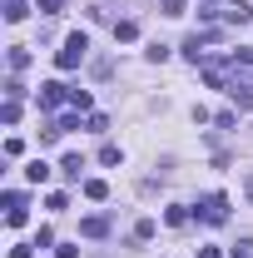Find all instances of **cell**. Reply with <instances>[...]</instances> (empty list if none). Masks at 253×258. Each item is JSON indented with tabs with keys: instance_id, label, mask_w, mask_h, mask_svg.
Returning <instances> with one entry per match:
<instances>
[{
	"instance_id": "6da1fadb",
	"label": "cell",
	"mask_w": 253,
	"mask_h": 258,
	"mask_svg": "<svg viewBox=\"0 0 253 258\" xmlns=\"http://www.w3.org/2000/svg\"><path fill=\"white\" fill-rule=\"evenodd\" d=\"M85 50H90V35H85V30H75L70 40H65V50L55 55V64H60V70H75V64L85 60Z\"/></svg>"
},
{
	"instance_id": "7a4b0ae2",
	"label": "cell",
	"mask_w": 253,
	"mask_h": 258,
	"mask_svg": "<svg viewBox=\"0 0 253 258\" xmlns=\"http://www.w3.org/2000/svg\"><path fill=\"white\" fill-rule=\"evenodd\" d=\"M204 219H209V224H223V219H228V199H223V194H209V199H204Z\"/></svg>"
},
{
	"instance_id": "3957f363",
	"label": "cell",
	"mask_w": 253,
	"mask_h": 258,
	"mask_svg": "<svg viewBox=\"0 0 253 258\" xmlns=\"http://www.w3.org/2000/svg\"><path fill=\"white\" fill-rule=\"evenodd\" d=\"M60 99H70L65 85H40V109H60Z\"/></svg>"
},
{
	"instance_id": "277c9868",
	"label": "cell",
	"mask_w": 253,
	"mask_h": 258,
	"mask_svg": "<svg viewBox=\"0 0 253 258\" xmlns=\"http://www.w3.org/2000/svg\"><path fill=\"white\" fill-rule=\"evenodd\" d=\"M228 95H233V104H243V109H253V85H228Z\"/></svg>"
},
{
	"instance_id": "5b68a950",
	"label": "cell",
	"mask_w": 253,
	"mask_h": 258,
	"mask_svg": "<svg viewBox=\"0 0 253 258\" xmlns=\"http://www.w3.org/2000/svg\"><path fill=\"white\" fill-rule=\"evenodd\" d=\"M80 233H85V238H104V233H109V224H104V219H85V224H80Z\"/></svg>"
},
{
	"instance_id": "8992f818",
	"label": "cell",
	"mask_w": 253,
	"mask_h": 258,
	"mask_svg": "<svg viewBox=\"0 0 253 258\" xmlns=\"http://www.w3.org/2000/svg\"><path fill=\"white\" fill-rule=\"evenodd\" d=\"M25 179H30V184H45V179H50V164H45V159H35L30 169H25Z\"/></svg>"
},
{
	"instance_id": "52a82bcc",
	"label": "cell",
	"mask_w": 253,
	"mask_h": 258,
	"mask_svg": "<svg viewBox=\"0 0 253 258\" xmlns=\"http://www.w3.org/2000/svg\"><path fill=\"white\" fill-rule=\"evenodd\" d=\"M223 15H228V20H233V25H243V20H248L253 10H248V5H243V0H238V5H223Z\"/></svg>"
},
{
	"instance_id": "ba28073f",
	"label": "cell",
	"mask_w": 253,
	"mask_h": 258,
	"mask_svg": "<svg viewBox=\"0 0 253 258\" xmlns=\"http://www.w3.org/2000/svg\"><path fill=\"white\" fill-rule=\"evenodd\" d=\"M25 64H30V50H25V45H15V50H10V70H25Z\"/></svg>"
},
{
	"instance_id": "9c48e42d",
	"label": "cell",
	"mask_w": 253,
	"mask_h": 258,
	"mask_svg": "<svg viewBox=\"0 0 253 258\" xmlns=\"http://www.w3.org/2000/svg\"><path fill=\"white\" fill-rule=\"evenodd\" d=\"M134 35H139L134 20H119V25H114V40H134Z\"/></svg>"
},
{
	"instance_id": "30bf717a",
	"label": "cell",
	"mask_w": 253,
	"mask_h": 258,
	"mask_svg": "<svg viewBox=\"0 0 253 258\" xmlns=\"http://www.w3.org/2000/svg\"><path fill=\"white\" fill-rule=\"evenodd\" d=\"M5 20H10V25H15V20H25V5H20V0H10V5H5Z\"/></svg>"
},
{
	"instance_id": "8fae6325",
	"label": "cell",
	"mask_w": 253,
	"mask_h": 258,
	"mask_svg": "<svg viewBox=\"0 0 253 258\" xmlns=\"http://www.w3.org/2000/svg\"><path fill=\"white\" fill-rule=\"evenodd\" d=\"M80 169H85V159H80V154H70V159H65V174H70V179H80Z\"/></svg>"
},
{
	"instance_id": "7c38bea8",
	"label": "cell",
	"mask_w": 253,
	"mask_h": 258,
	"mask_svg": "<svg viewBox=\"0 0 253 258\" xmlns=\"http://www.w3.org/2000/svg\"><path fill=\"white\" fill-rule=\"evenodd\" d=\"M134 238H154V219H139L134 224Z\"/></svg>"
},
{
	"instance_id": "4fadbf2b",
	"label": "cell",
	"mask_w": 253,
	"mask_h": 258,
	"mask_svg": "<svg viewBox=\"0 0 253 258\" xmlns=\"http://www.w3.org/2000/svg\"><path fill=\"white\" fill-rule=\"evenodd\" d=\"M233 258H253V238H243V243L233 248Z\"/></svg>"
},
{
	"instance_id": "5bb4252c",
	"label": "cell",
	"mask_w": 253,
	"mask_h": 258,
	"mask_svg": "<svg viewBox=\"0 0 253 258\" xmlns=\"http://www.w3.org/2000/svg\"><path fill=\"white\" fill-rule=\"evenodd\" d=\"M10 258H30V248H25V243H20V248H10Z\"/></svg>"
},
{
	"instance_id": "9a60e30c",
	"label": "cell",
	"mask_w": 253,
	"mask_h": 258,
	"mask_svg": "<svg viewBox=\"0 0 253 258\" xmlns=\"http://www.w3.org/2000/svg\"><path fill=\"white\" fill-rule=\"evenodd\" d=\"M248 199H253V179H248Z\"/></svg>"
}]
</instances>
